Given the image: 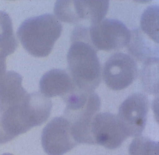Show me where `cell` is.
<instances>
[{"mask_svg":"<svg viewBox=\"0 0 159 155\" xmlns=\"http://www.w3.org/2000/svg\"><path fill=\"white\" fill-rule=\"evenodd\" d=\"M62 31L60 21L53 15L30 17L18 28L17 36L25 49L33 56H49Z\"/></svg>","mask_w":159,"mask_h":155,"instance_id":"cell-1","label":"cell"},{"mask_svg":"<svg viewBox=\"0 0 159 155\" xmlns=\"http://www.w3.org/2000/svg\"><path fill=\"white\" fill-rule=\"evenodd\" d=\"M64 100L66 104L64 117L71 123L75 141L78 144H94L91 127L101 106L98 95L94 91L76 88Z\"/></svg>","mask_w":159,"mask_h":155,"instance_id":"cell-2","label":"cell"},{"mask_svg":"<svg viewBox=\"0 0 159 155\" xmlns=\"http://www.w3.org/2000/svg\"><path fill=\"white\" fill-rule=\"evenodd\" d=\"M67 60L71 78L76 87L94 91L101 81V67L95 48L85 41L75 40Z\"/></svg>","mask_w":159,"mask_h":155,"instance_id":"cell-3","label":"cell"},{"mask_svg":"<svg viewBox=\"0 0 159 155\" xmlns=\"http://www.w3.org/2000/svg\"><path fill=\"white\" fill-rule=\"evenodd\" d=\"M91 44L98 50H118L128 45L131 32L124 23L114 19H103L88 28Z\"/></svg>","mask_w":159,"mask_h":155,"instance_id":"cell-4","label":"cell"},{"mask_svg":"<svg viewBox=\"0 0 159 155\" xmlns=\"http://www.w3.org/2000/svg\"><path fill=\"white\" fill-rule=\"evenodd\" d=\"M138 68L136 61L130 55L116 53L104 65L103 76L111 89L120 90L128 87L136 79Z\"/></svg>","mask_w":159,"mask_h":155,"instance_id":"cell-5","label":"cell"},{"mask_svg":"<svg viewBox=\"0 0 159 155\" xmlns=\"http://www.w3.org/2000/svg\"><path fill=\"white\" fill-rule=\"evenodd\" d=\"M149 108L148 97L140 92L132 94L121 104L118 117L128 137H138L142 134Z\"/></svg>","mask_w":159,"mask_h":155,"instance_id":"cell-6","label":"cell"},{"mask_svg":"<svg viewBox=\"0 0 159 155\" xmlns=\"http://www.w3.org/2000/svg\"><path fill=\"white\" fill-rule=\"evenodd\" d=\"M52 103L49 98L39 92L28 94L24 104L12 114L23 133L39 126L47 121L52 111Z\"/></svg>","mask_w":159,"mask_h":155,"instance_id":"cell-7","label":"cell"},{"mask_svg":"<svg viewBox=\"0 0 159 155\" xmlns=\"http://www.w3.org/2000/svg\"><path fill=\"white\" fill-rule=\"evenodd\" d=\"M42 144L48 155H63L76 146L71 123L64 117H56L44 127Z\"/></svg>","mask_w":159,"mask_h":155,"instance_id":"cell-8","label":"cell"},{"mask_svg":"<svg viewBox=\"0 0 159 155\" xmlns=\"http://www.w3.org/2000/svg\"><path fill=\"white\" fill-rule=\"evenodd\" d=\"M91 132L94 144H98L109 149L120 146L128 137L118 116L109 113H100L95 116Z\"/></svg>","mask_w":159,"mask_h":155,"instance_id":"cell-9","label":"cell"},{"mask_svg":"<svg viewBox=\"0 0 159 155\" xmlns=\"http://www.w3.org/2000/svg\"><path fill=\"white\" fill-rule=\"evenodd\" d=\"M23 78L13 71L0 76V114H4L17 109L27 98L28 93L22 86Z\"/></svg>","mask_w":159,"mask_h":155,"instance_id":"cell-10","label":"cell"},{"mask_svg":"<svg viewBox=\"0 0 159 155\" xmlns=\"http://www.w3.org/2000/svg\"><path fill=\"white\" fill-rule=\"evenodd\" d=\"M39 87L45 97L60 96L63 99L77 88L70 75L61 69H53L44 74L40 81Z\"/></svg>","mask_w":159,"mask_h":155,"instance_id":"cell-11","label":"cell"},{"mask_svg":"<svg viewBox=\"0 0 159 155\" xmlns=\"http://www.w3.org/2000/svg\"><path fill=\"white\" fill-rule=\"evenodd\" d=\"M148 37L142 31L135 30L131 32V40L127 45L131 55L144 63L150 60L159 58V44L152 42V40Z\"/></svg>","mask_w":159,"mask_h":155,"instance_id":"cell-12","label":"cell"},{"mask_svg":"<svg viewBox=\"0 0 159 155\" xmlns=\"http://www.w3.org/2000/svg\"><path fill=\"white\" fill-rule=\"evenodd\" d=\"M17 46L11 19L7 13L0 11V55L6 57L13 54Z\"/></svg>","mask_w":159,"mask_h":155,"instance_id":"cell-13","label":"cell"},{"mask_svg":"<svg viewBox=\"0 0 159 155\" xmlns=\"http://www.w3.org/2000/svg\"><path fill=\"white\" fill-rule=\"evenodd\" d=\"M83 20H87L91 25L97 24L104 19L108 11L109 1H80Z\"/></svg>","mask_w":159,"mask_h":155,"instance_id":"cell-14","label":"cell"},{"mask_svg":"<svg viewBox=\"0 0 159 155\" xmlns=\"http://www.w3.org/2000/svg\"><path fill=\"white\" fill-rule=\"evenodd\" d=\"M159 6H148L140 18L141 30L150 39L159 44Z\"/></svg>","mask_w":159,"mask_h":155,"instance_id":"cell-15","label":"cell"},{"mask_svg":"<svg viewBox=\"0 0 159 155\" xmlns=\"http://www.w3.org/2000/svg\"><path fill=\"white\" fill-rule=\"evenodd\" d=\"M159 58L148 61L144 63L142 81L144 88L150 94H158Z\"/></svg>","mask_w":159,"mask_h":155,"instance_id":"cell-16","label":"cell"},{"mask_svg":"<svg viewBox=\"0 0 159 155\" xmlns=\"http://www.w3.org/2000/svg\"><path fill=\"white\" fill-rule=\"evenodd\" d=\"M130 155H159V143L144 136H138L130 144Z\"/></svg>","mask_w":159,"mask_h":155,"instance_id":"cell-17","label":"cell"},{"mask_svg":"<svg viewBox=\"0 0 159 155\" xmlns=\"http://www.w3.org/2000/svg\"><path fill=\"white\" fill-rule=\"evenodd\" d=\"M13 140L7 132L0 117V144H3Z\"/></svg>","mask_w":159,"mask_h":155,"instance_id":"cell-18","label":"cell"},{"mask_svg":"<svg viewBox=\"0 0 159 155\" xmlns=\"http://www.w3.org/2000/svg\"><path fill=\"white\" fill-rule=\"evenodd\" d=\"M6 70V57L0 55V76L5 73Z\"/></svg>","mask_w":159,"mask_h":155,"instance_id":"cell-19","label":"cell"}]
</instances>
